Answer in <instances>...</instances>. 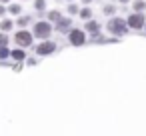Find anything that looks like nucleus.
I'll return each instance as SVG.
<instances>
[{
    "label": "nucleus",
    "mask_w": 146,
    "mask_h": 136,
    "mask_svg": "<svg viewBox=\"0 0 146 136\" xmlns=\"http://www.w3.org/2000/svg\"><path fill=\"white\" fill-rule=\"evenodd\" d=\"M16 42H18L20 46H28V44L32 42V34L26 32V30H20V32H16Z\"/></svg>",
    "instance_id": "obj_3"
},
{
    "label": "nucleus",
    "mask_w": 146,
    "mask_h": 136,
    "mask_svg": "<svg viewBox=\"0 0 146 136\" xmlns=\"http://www.w3.org/2000/svg\"><path fill=\"white\" fill-rule=\"evenodd\" d=\"M6 42H8L6 34H0V48H4V46H6Z\"/></svg>",
    "instance_id": "obj_9"
},
{
    "label": "nucleus",
    "mask_w": 146,
    "mask_h": 136,
    "mask_svg": "<svg viewBox=\"0 0 146 136\" xmlns=\"http://www.w3.org/2000/svg\"><path fill=\"white\" fill-rule=\"evenodd\" d=\"M144 24V18L140 16V14H132L130 18H128V26H132V28H140Z\"/></svg>",
    "instance_id": "obj_6"
},
{
    "label": "nucleus",
    "mask_w": 146,
    "mask_h": 136,
    "mask_svg": "<svg viewBox=\"0 0 146 136\" xmlns=\"http://www.w3.org/2000/svg\"><path fill=\"white\" fill-rule=\"evenodd\" d=\"M84 32L82 30H72L70 32V42L74 44V46H80V44H84Z\"/></svg>",
    "instance_id": "obj_4"
},
{
    "label": "nucleus",
    "mask_w": 146,
    "mask_h": 136,
    "mask_svg": "<svg viewBox=\"0 0 146 136\" xmlns=\"http://www.w3.org/2000/svg\"><path fill=\"white\" fill-rule=\"evenodd\" d=\"M0 28H2V30H10V28H12V22H10V20H4L2 24H0Z\"/></svg>",
    "instance_id": "obj_8"
},
{
    "label": "nucleus",
    "mask_w": 146,
    "mask_h": 136,
    "mask_svg": "<svg viewBox=\"0 0 146 136\" xmlns=\"http://www.w3.org/2000/svg\"><path fill=\"white\" fill-rule=\"evenodd\" d=\"M6 56H8V50L4 46V48H0V58H6Z\"/></svg>",
    "instance_id": "obj_13"
},
{
    "label": "nucleus",
    "mask_w": 146,
    "mask_h": 136,
    "mask_svg": "<svg viewBox=\"0 0 146 136\" xmlns=\"http://www.w3.org/2000/svg\"><path fill=\"white\" fill-rule=\"evenodd\" d=\"M108 30H110V32H114V34H124V32H126V24H124L122 20L114 18V20H110V22H108Z\"/></svg>",
    "instance_id": "obj_2"
},
{
    "label": "nucleus",
    "mask_w": 146,
    "mask_h": 136,
    "mask_svg": "<svg viewBox=\"0 0 146 136\" xmlns=\"http://www.w3.org/2000/svg\"><path fill=\"white\" fill-rule=\"evenodd\" d=\"M2 2H8V0H2Z\"/></svg>",
    "instance_id": "obj_18"
},
{
    "label": "nucleus",
    "mask_w": 146,
    "mask_h": 136,
    "mask_svg": "<svg viewBox=\"0 0 146 136\" xmlns=\"http://www.w3.org/2000/svg\"><path fill=\"white\" fill-rule=\"evenodd\" d=\"M4 14V6H0V16H2Z\"/></svg>",
    "instance_id": "obj_16"
},
{
    "label": "nucleus",
    "mask_w": 146,
    "mask_h": 136,
    "mask_svg": "<svg viewBox=\"0 0 146 136\" xmlns=\"http://www.w3.org/2000/svg\"><path fill=\"white\" fill-rule=\"evenodd\" d=\"M36 8H38V10L44 8V0H36Z\"/></svg>",
    "instance_id": "obj_15"
},
{
    "label": "nucleus",
    "mask_w": 146,
    "mask_h": 136,
    "mask_svg": "<svg viewBox=\"0 0 146 136\" xmlns=\"http://www.w3.org/2000/svg\"><path fill=\"white\" fill-rule=\"evenodd\" d=\"M12 56H14L16 60H24V52H22V50H14V52H12Z\"/></svg>",
    "instance_id": "obj_7"
},
{
    "label": "nucleus",
    "mask_w": 146,
    "mask_h": 136,
    "mask_svg": "<svg viewBox=\"0 0 146 136\" xmlns=\"http://www.w3.org/2000/svg\"><path fill=\"white\" fill-rule=\"evenodd\" d=\"M90 14H92V12H90V10H88V8H84V10H82V12H80V16H82V18H84V20H86V18H90Z\"/></svg>",
    "instance_id": "obj_10"
},
{
    "label": "nucleus",
    "mask_w": 146,
    "mask_h": 136,
    "mask_svg": "<svg viewBox=\"0 0 146 136\" xmlns=\"http://www.w3.org/2000/svg\"><path fill=\"white\" fill-rule=\"evenodd\" d=\"M10 12H12V14H18V12H20V6H18V4H12V6H10Z\"/></svg>",
    "instance_id": "obj_12"
},
{
    "label": "nucleus",
    "mask_w": 146,
    "mask_h": 136,
    "mask_svg": "<svg viewBox=\"0 0 146 136\" xmlns=\"http://www.w3.org/2000/svg\"><path fill=\"white\" fill-rule=\"evenodd\" d=\"M48 16H50V20H60V12H56V10H54V12H50Z\"/></svg>",
    "instance_id": "obj_11"
},
{
    "label": "nucleus",
    "mask_w": 146,
    "mask_h": 136,
    "mask_svg": "<svg viewBox=\"0 0 146 136\" xmlns=\"http://www.w3.org/2000/svg\"><path fill=\"white\" fill-rule=\"evenodd\" d=\"M54 48H56V46H54V42H42V44L36 48V52L44 56V54H50V52H54Z\"/></svg>",
    "instance_id": "obj_5"
},
{
    "label": "nucleus",
    "mask_w": 146,
    "mask_h": 136,
    "mask_svg": "<svg viewBox=\"0 0 146 136\" xmlns=\"http://www.w3.org/2000/svg\"><path fill=\"white\" fill-rule=\"evenodd\" d=\"M50 32H52V26H50L48 22H38V24L34 26V34H36L38 38H48Z\"/></svg>",
    "instance_id": "obj_1"
},
{
    "label": "nucleus",
    "mask_w": 146,
    "mask_h": 136,
    "mask_svg": "<svg viewBox=\"0 0 146 136\" xmlns=\"http://www.w3.org/2000/svg\"><path fill=\"white\" fill-rule=\"evenodd\" d=\"M120 2H128V0H120Z\"/></svg>",
    "instance_id": "obj_17"
},
{
    "label": "nucleus",
    "mask_w": 146,
    "mask_h": 136,
    "mask_svg": "<svg viewBox=\"0 0 146 136\" xmlns=\"http://www.w3.org/2000/svg\"><path fill=\"white\" fill-rule=\"evenodd\" d=\"M134 8H136V10H142V8H144V2H140V0H138V2H134Z\"/></svg>",
    "instance_id": "obj_14"
}]
</instances>
